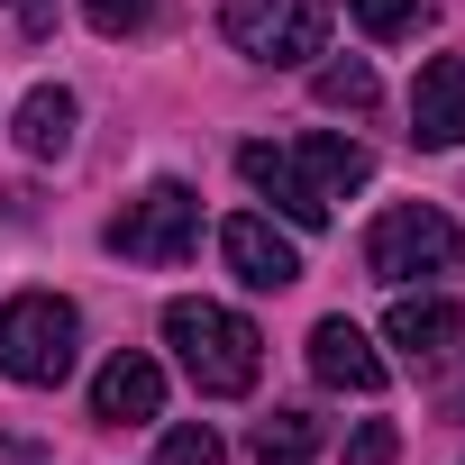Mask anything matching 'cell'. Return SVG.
Instances as JSON below:
<instances>
[{
  "label": "cell",
  "mask_w": 465,
  "mask_h": 465,
  "mask_svg": "<svg viewBox=\"0 0 465 465\" xmlns=\"http://www.w3.org/2000/svg\"><path fill=\"white\" fill-rule=\"evenodd\" d=\"M238 173L292 219V228H329L338 219V201L347 192H365V173H374V155L356 146V137H329V128H311V137H256V146H238Z\"/></svg>",
  "instance_id": "1"
},
{
  "label": "cell",
  "mask_w": 465,
  "mask_h": 465,
  "mask_svg": "<svg viewBox=\"0 0 465 465\" xmlns=\"http://www.w3.org/2000/svg\"><path fill=\"white\" fill-rule=\"evenodd\" d=\"M164 347L183 356V374H192L210 401H238V392H256V374H265L256 320H238L228 302H164Z\"/></svg>",
  "instance_id": "2"
},
{
  "label": "cell",
  "mask_w": 465,
  "mask_h": 465,
  "mask_svg": "<svg viewBox=\"0 0 465 465\" xmlns=\"http://www.w3.org/2000/svg\"><path fill=\"white\" fill-rule=\"evenodd\" d=\"M465 265V238H456V219L447 210H429V201H392L374 228H365V274L374 283H438V274H456Z\"/></svg>",
  "instance_id": "3"
},
{
  "label": "cell",
  "mask_w": 465,
  "mask_h": 465,
  "mask_svg": "<svg viewBox=\"0 0 465 465\" xmlns=\"http://www.w3.org/2000/svg\"><path fill=\"white\" fill-rule=\"evenodd\" d=\"M74 347H83V311L64 292H19L0 302V374L10 383H64L74 374Z\"/></svg>",
  "instance_id": "4"
},
{
  "label": "cell",
  "mask_w": 465,
  "mask_h": 465,
  "mask_svg": "<svg viewBox=\"0 0 465 465\" xmlns=\"http://www.w3.org/2000/svg\"><path fill=\"white\" fill-rule=\"evenodd\" d=\"M329 19H338L329 0H228L219 37L247 64H311V55H329Z\"/></svg>",
  "instance_id": "5"
},
{
  "label": "cell",
  "mask_w": 465,
  "mask_h": 465,
  "mask_svg": "<svg viewBox=\"0 0 465 465\" xmlns=\"http://www.w3.org/2000/svg\"><path fill=\"white\" fill-rule=\"evenodd\" d=\"M192 247H201V192L192 183H146L110 219V256H128V265H183Z\"/></svg>",
  "instance_id": "6"
},
{
  "label": "cell",
  "mask_w": 465,
  "mask_h": 465,
  "mask_svg": "<svg viewBox=\"0 0 465 465\" xmlns=\"http://www.w3.org/2000/svg\"><path fill=\"white\" fill-rule=\"evenodd\" d=\"M219 256H228V274H238L247 292H283V283H302V247L283 238L265 210H238V219H228V228H219Z\"/></svg>",
  "instance_id": "7"
},
{
  "label": "cell",
  "mask_w": 465,
  "mask_h": 465,
  "mask_svg": "<svg viewBox=\"0 0 465 465\" xmlns=\"http://www.w3.org/2000/svg\"><path fill=\"white\" fill-rule=\"evenodd\" d=\"M411 137L420 146H465V55H429L411 83Z\"/></svg>",
  "instance_id": "8"
},
{
  "label": "cell",
  "mask_w": 465,
  "mask_h": 465,
  "mask_svg": "<svg viewBox=\"0 0 465 465\" xmlns=\"http://www.w3.org/2000/svg\"><path fill=\"white\" fill-rule=\"evenodd\" d=\"M311 374H320L329 392H383V356H374V338H365L347 311L311 329Z\"/></svg>",
  "instance_id": "9"
},
{
  "label": "cell",
  "mask_w": 465,
  "mask_h": 465,
  "mask_svg": "<svg viewBox=\"0 0 465 465\" xmlns=\"http://www.w3.org/2000/svg\"><path fill=\"white\" fill-rule=\"evenodd\" d=\"M164 411V374H155V356H110L101 365V383H92V420H110V429H128V420H155Z\"/></svg>",
  "instance_id": "10"
},
{
  "label": "cell",
  "mask_w": 465,
  "mask_h": 465,
  "mask_svg": "<svg viewBox=\"0 0 465 465\" xmlns=\"http://www.w3.org/2000/svg\"><path fill=\"white\" fill-rule=\"evenodd\" d=\"M456 329H465V320H456V302H447V292H401V302H392V320H383V338H392L411 365H438V356L456 347Z\"/></svg>",
  "instance_id": "11"
},
{
  "label": "cell",
  "mask_w": 465,
  "mask_h": 465,
  "mask_svg": "<svg viewBox=\"0 0 465 465\" xmlns=\"http://www.w3.org/2000/svg\"><path fill=\"white\" fill-rule=\"evenodd\" d=\"M74 119H83V101H74L64 83H37V92L19 101V119H10V137H19V155H37V164H55V155H74Z\"/></svg>",
  "instance_id": "12"
},
{
  "label": "cell",
  "mask_w": 465,
  "mask_h": 465,
  "mask_svg": "<svg viewBox=\"0 0 465 465\" xmlns=\"http://www.w3.org/2000/svg\"><path fill=\"white\" fill-rule=\"evenodd\" d=\"M320 456V420L311 411H265L256 420V465H311Z\"/></svg>",
  "instance_id": "13"
},
{
  "label": "cell",
  "mask_w": 465,
  "mask_h": 465,
  "mask_svg": "<svg viewBox=\"0 0 465 465\" xmlns=\"http://www.w3.org/2000/svg\"><path fill=\"white\" fill-rule=\"evenodd\" d=\"M311 92H320V110H356V119L383 101V83H374V64H365V55H338V64H320V74H311Z\"/></svg>",
  "instance_id": "14"
},
{
  "label": "cell",
  "mask_w": 465,
  "mask_h": 465,
  "mask_svg": "<svg viewBox=\"0 0 465 465\" xmlns=\"http://www.w3.org/2000/svg\"><path fill=\"white\" fill-rule=\"evenodd\" d=\"M347 19H356L374 46H392V37H420V28H429V0H347Z\"/></svg>",
  "instance_id": "15"
},
{
  "label": "cell",
  "mask_w": 465,
  "mask_h": 465,
  "mask_svg": "<svg viewBox=\"0 0 465 465\" xmlns=\"http://www.w3.org/2000/svg\"><path fill=\"white\" fill-rule=\"evenodd\" d=\"M155 465H219V429H201V420H183V429H164V447H155Z\"/></svg>",
  "instance_id": "16"
},
{
  "label": "cell",
  "mask_w": 465,
  "mask_h": 465,
  "mask_svg": "<svg viewBox=\"0 0 465 465\" xmlns=\"http://www.w3.org/2000/svg\"><path fill=\"white\" fill-rule=\"evenodd\" d=\"M83 19H92L101 37H137V28L155 19V0H83Z\"/></svg>",
  "instance_id": "17"
},
{
  "label": "cell",
  "mask_w": 465,
  "mask_h": 465,
  "mask_svg": "<svg viewBox=\"0 0 465 465\" xmlns=\"http://www.w3.org/2000/svg\"><path fill=\"white\" fill-rule=\"evenodd\" d=\"M347 465H401V429H392V420H365V429L347 438Z\"/></svg>",
  "instance_id": "18"
}]
</instances>
